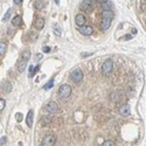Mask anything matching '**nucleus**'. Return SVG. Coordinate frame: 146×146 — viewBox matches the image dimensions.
Masks as SVG:
<instances>
[{
  "label": "nucleus",
  "mask_w": 146,
  "mask_h": 146,
  "mask_svg": "<svg viewBox=\"0 0 146 146\" xmlns=\"http://www.w3.org/2000/svg\"><path fill=\"white\" fill-rule=\"evenodd\" d=\"M102 7H103V10L111 11L112 7H113V4H112L110 0H104V1L102 3Z\"/></svg>",
  "instance_id": "obj_13"
},
{
  "label": "nucleus",
  "mask_w": 146,
  "mask_h": 146,
  "mask_svg": "<svg viewBox=\"0 0 146 146\" xmlns=\"http://www.w3.org/2000/svg\"><path fill=\"white\" fill-rule=\"evenodd\" d=\"M102 146H116V145H115V143H113V141L108 140V141H105V143H103Z\"/></svg>",
  "instance_id": "obj_21"
},
{
  "label": "nucleus",
  "mask_w": 146,
  "mask_h": 146,
  "mask_svg": "<svg viewBox=\"0 0 146 146\" xmlns=\"http://www.w3.org/2000/svg\"><path fill=\"white\" fill-rule=\"evenodd\" d=\"M78 31L81 33L82 35H84V36H89V35H91L94 33V28L90 27V26H82V27L78 28Z\"/></svg>",
  "instance_id": "obj_9"
},
{
  "label": "nucleus",
  "mask_w": 146,
  "mask_h": 146,
  "mask_svg": "<svg viewBox=\"0 0 146 146\" xmlns=\"http://www.w3.org/2000/svg\"><path fill=\"white\" fill-rule=\"evenodd\" d=\"M124 37H125V40H130V39H131L132 36H131V35H125Z\"/></svg>",
  "instance_id": "obj_29"
},
{
  "label": "nucleus",
  "mask_w": 146,
  "mask_h": 146,
  "mask_svg": "<svg viewBox=\"0 0 146 146\" xmlns=\"http://www.w3.org/2000/svg\"><path fill=\"white\" fill-rule=\"evenodd\" d=\"M43 51L44 53H49L50 51V48L48 47V46H46V47H43Z\"/></svg>",
  "instance_id": "obj_26"
},
{
  "label": "nucleus",
  "mask_w": 146,
  "mask_h": 146,
  "mask_svg": "<svg viewBox=\"0 0 146 146\" xmlns=\"http://www.w3.org/2000/svg\"><path fill=\"white\" fill-rule=\"evenodd\" d=\"M112 18H113V12L112 11L104 10L102 13V21H101V28L103 31L109 29L112 22Z\"/></svg>",
  "instance_id": "obj_1"
},
{
  "label": "nucleus",
  "mask_w": 146,
  "mask_h": 146,
  "mask_svg": "<svg viewBox=\"0 0 146 146\" xmlns=\"http://www.w3.org/2000/svg\"><path fill=\"white\" fill-rule=\"evenodd\" d=\"M41 58H42V55H41V54H37L36 57H35V61H39V60H41Z\"/></svg>",
  "instance_id": "obj_27"
},
{
  "label": "nucleus",
  "mask_w": 146,
  "mask_h": 146,
  "mask_svg": "<svg viewBox=\"0 0 146 146\" xmlns=\"http://www.w3.org/2000/svg\"><path fill=\"white\" fill-rule=\"evenodd\" d=\"M31 57V51L29 50H24L21 53L20 55V58H19V61H18V70L20 72H22L26 69V65L28 63V60Z\"/></svg>",
  "instance_id": "obj_2"
},
{
  "label": "nucleus",
  "mask_w": 146,
  "mask_h": 146,
  "mask_svg": "<svg viewBox=\"0 0 146 146\" xmlns=\"http://www.w3.org/2000/svg\"><path fill=\"white\" fill-rule=\"evenodd\" d=\"M44 110H46V112H48V113L54 115V113H57L58 112V105L55 102H49L44 105Z\"/></svg>",
  "instance_id": "obj_5"
},
{
  "label": "nucleus",
  "mask_w": 146,
  "mask_h": 146,
  "mask_svg": "<svg viewBox=\"0 0 146 146\" xmlns=\"http://www.w3.org/2000/svg\"><path fill=\"white\" fill-rule=\"evenodd\" d=\"M53 85H54V78H51L50 81L47 83V85H44V89H46V90H47V89H50V88H53Z\"/></svg>",
  "instance_id": "obj_19"
},
{
  "label": "nucleus",
  "mask_w": 146,
  "mask_h": 146,
  "mask_svg": "<svg viewBox=\"0 0 146 146\" xmlns=\"http://www.w3.org/2000/svg\"><path fill=\"white\" fill-rule=\"evenodd\" d=\"M113 70V62L112 60H106L102 65V72L104 75H109Z\"/></svg>",
  "instance_id": "obj_6"
},
{
  "label": "nucleus",
  "mask_w": 146,
  "mask_h": 146,
  "mask_svg": "<svg viewBox=\"0 0 146 146\" xmlns=\"http://www.w3.org/2000/svg\"><path fill=\"white\" fill-rule=\"evenodd\" d=\"M70 78H71V81L75 82V83H80V82L83 80V72H82L81 69H74L70 74Z\"/></svg>",
  "instance_id": "obj_4"
},
{
  "label": "nucleus",
  "mask_w": 146,
  "mask_h": 146,
  "mask_svg": "<svg viewBox=\"0 0 146 146\" xmlns=\"http://www.w3.org/2000/svg\"><path fill=\"white\" fill-rule=\"evenodd\" d=\"M42 120H43L44 123H50L51 118H50V117H43V118H42Z\"/></svg>",
  "instance_id": "obj_23"
},
{
  "label": "nucleus",
  "mask_w": 146,
  "mask_h": 146,
  "mask_svg": "<svg viewBox=\"0 0 146 146\" xmlns=\"http://www.w3.org/2000/svg\"><path fill=\"white\" fill-rule=\"evenodd\" d=\"M5 143H6V136L1 137V143H0V144H1V146H3V145H4V144H5Z\"/></svg>",
  "instance_id": "obj_24"
},
{
  "label": "nucleus",
  "mask_w": 146,
  "mask_h": 146,
  "mask_svg": "<svg viewBox=\"0 0 146 146\" xmlns=\"http://www.w3.org/2000/svg\"><path fill=\"white\" fill-rule=\"evenodd\" d=\"M1 89H3V91L5 94H10L12 91V84H11L10 82H4L3 84H1Z\"/></svg>",
  "instance_id": "obj_12"
},
{
  "label": "nucleus",
  "mask_w": 146,
  "mask_h": 146,
  "mask_svg": "<svg viewBox=\"0 0 146 146\" xmlns=\"http://www.w3.org/2000/svg\"><path fill=\"white\" fill-rule=\"evenodd\" d=\"M34 26H35V28H36V29L41 31V29H42V28L44 27V20H43V19H41V18L36 19V21H35Z\"/></svg>",
  "instance_id": "obj_14"
},
{
  "label": "nucleus",
  "mask_w": 146,
  "mask_h": 146,
  "mask_svg": "<svg viewBox=\"0 0 146 146\" xmlns=\"http://www.w3.org/2000/svg\"><path fill=\"white\" fill-rule=\"evenodd\" d=\"M14 4L15 5H21L22 4V0H14Z\"/></svg>",
  "instance_id": "obj_28"
},
{
  "label": "nucleus",
  "mask_w": 146,
  "mask_h": 146,
  "mask_svg": "<svg viewBox=\"0 0 146 146\" xmlns=\"http://www.w3.org/2000/svg\"><path fill=\"white\" fill-rule=\"evenodd\" d=\"M12 25L15 26V27H17V26H20L21 25V17L20 15H15V17L12 19Z\"/></svg>",
  "instance_id": "obj_15"
},
{
  "label": "nucleus",
  "mask_w": 146,
  "mask_h": 146,
  "mask_svg": "<svg viewBox=\"0 0 146 146\" xmlns=\"http://www.w3.org/2000/svg\"><path fill=\"white\" fill-rule=\"evenodd\" d=\"M70 94H71V87L69 84H62L60 87V89H58V96L62 99L68 98L70 96Z\"/></svg>",
  "instance_id": "obj_3"
},
{
  "label": "nucleus",
  "mask_w": 146,
  "mask_h": 146,
  "mask_svg": "<svg viewBox=\"0 0 146 146\" xmlns=\"http://www.w3.org/2000/svg\"><path fill=\"white\" fill-rule=\"evenodd\" d=\"M130 106L127 105V104H124V105H122L120 108H119V113L122 116H124V117H126V116L130 115Z\"/></svg>",
  "instance_id": "obj_11"
},
{
  "label": "nucleus",
  "mask_w": 146,
  "mask_h": 146,
  "mask_svg": "<svg viewBox=\"0 0 146 146\" xmlns=\"http://www.w3.org/2000/svg\"><path fill=\"white\" fill-rule=\"evenodd\" d=\"M56 143V137L54 134H48L42 140V146H54Z\"/></svg>",
  "instance_id": "obj_8"
},
{
  "label": "nucleus",
  "mask_w": 146,
  "mask_h": 146,
  "mask_svg": "<svg viewBox=\"0 0 146 146\" xmlns=\"http://www.w3.org/2000/svg\"><path fill=\"white\" fill-rule=\"evenodd\" d=\"M15 117H17L18 122H20V119H22V115H20V113H17V116H15Z\"/></svg>",
  "instance_id": "obj_25"
},
{
  "label": "nucleus",
  "mask_w": 146,
  "mask_h": 146,
  "mask_svg": "<svg viewBox=\"0 0 146 146\" xmlns=\"http://www.w3.org/2000/svg\"><path fill=\"white\" fill-rule=\"evenodd\" d=\"M5 103H6L5 102V99H3V98L0 99V110H1V111H3L4 108H5Z\"/></svg>",
  "instance_id": "obj_22"
},
{
  "label": "nucleus",
  "mask_w": 146,
  "mask_h": 146,
  "mask_svg": "<svg viewBox=\"0 0 146 146\" xmlns=\"http://www.w3.org/2000/svg\"><path fill=\"white\" fill-rule=\"evenodd\" d=\"M75 22L77 25L78 27H82V26H84L85 24V17L83 14H77L76 17H75Z\"/></svg>",
  "instance_id": "obj_10"
},
{
  "label": "nucleus",
  "mask_w": 146,
  "mask_h": 146,
  "mask_svg": "<svg viewBox=\"0 0 146 146\" xmlns=\"http://www.w3.org/2000/svg\"><path fill=\"white\" fill-rule=\"evenodd\" d=\"M33 116H34V113H33V111H29L27 115V118H26V122H27V125L28 126H32V124H33Z\"/></svg>",
  "instance_id": "obj_16"
},
{
  "label": "nucleus",
  "mask_w": 146,
  "mask_h": 146,
  "mask_svg": "<svg viewBox=\"0 0 146 146\" xmlns=\"http://www.w3.org/2000/svg\"><path fill=\"white\" fill-rule=\"evenodd\" d=\"M54 33H55V35L60 36V35H61V29H60V27H57V26H54Z\"/></svg>",
  "instance_id": "obj_20"
},
{
  "label": "nucleus",
  "mask_w": 146,
  "mask_h": 146,
  "mask_svg": "<svg viewBox=\"0 0 146 146\" xmlns=\"http://www.w3.org/2000/svg\"><path fill=\"white\" fill-rule=\"evenodd\" d=\"M80 8L84 12H90L94 10V1L92 0H83L80 5Z\"/></svg>",
  "instance_id": "obj_7"
},
{
  "label": "nucleus",
  "mask_w": 146,
  "mask_h": 146,
  "mask_svg": "<svg viewBox=\"0 0 146 146\" xmlns=\"http://www.w3.org/2000/svg\"><path fill=\"white\" fill-rule=\"evenodd\" d=\"M6 49H7V44L5 43V42H1V43H0V55H1V56L5 55Z\"/></svg>",
  "instance_id": "obj_17"
},
{
  "label": "nucleus",
  "mask_w": 146,
  "mask_h": 146,
  "mask_svg": "<svg viewBox=\"0 0 146 146\" xmlns=\"http://www.w3.org/2000/svg\"><path fill=\"white\" fill-rule=\"evenodd\" d=\"M11 13H12V10H11V8H8V11H7L6 13H5V15L3 17V20L4 21L8 20V19H10V17H11Z\"/></svg>",
  "instance_id": "obj_18"
}]
</instances>
